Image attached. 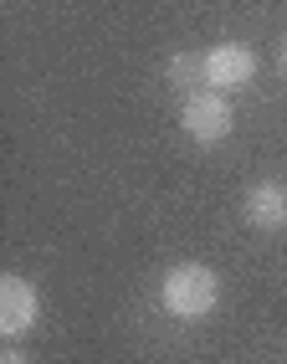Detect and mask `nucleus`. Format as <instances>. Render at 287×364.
I'll list each match as a JSON object with an SVG mask.
<instances>
[{"mask_svg":"<svg viewBox=\"0 0 287 364\" xmlns=\"http://www.w3.org/2000/svg\"><path fill=\"white\" fill-rule=\"evenodd\" d=\"M159 298L175 318H205V313H215V303H221V277L200 262H180V267H170Z\"/></svg>","mask_w":287,"mask_h":364,"instance_id":"f257e3e1","label":"nucleus"},{"mask_svg":"<svg viewBox=\"0 0 287 364\" xmlns=\"http://www.w3.org/2000/svg\"><path fill=\"white\" fill-rule=\"evenodd\" d=\"M180 124H185V134L195 139V144H221L236 129V113H231V103L215 87H195V92H185Z\"/></svg>","mask_w":287,"mask_h":364,"instance_id":"f03ea898","label":"nucleus"},{"mask_svg":"<svg viewBox=\"0 0 287 364\" xmlns=\"http://www.w3.org/2000/svg\"><path fill=\"white\" fill-rule=\"evenodd\" d=\"M200 62H205V87H215V92L247 87V82L256 77V52H251V46H242V41H221V46H210Z\"/></svg>","mask_w":287,"mask_h":364,"instance_id":"7ed1b4c3","label":"nucleus"},{"mask_svg":"<svg viewBox=\"0 0 287 364\" xmlns=\"http://www.w3.org/2000/svg\"><path fill=\"white\" fill-rule=\"evenodd\" d=\"M36 313H41V298L26 277H0V333L6 338H21L36 328Z\"/></svg>","mask_w":287,"mask_h":364,"instance_id":"20e7f679","label":"nucleus"},{"mask_svg":"<svg viewBox=\"0 0 287 364\" xmlns=\"http://www.w3.org/2000/svg\"><path fill=\"white\" fill-rule=\"evenodd\" d=\"M247 221L256 231H282L287 226V190L277 180H261L251 185V196H247Z\"/></svg>","mask_w":287,"mask_h":364,"instance_id":"39448f33","label":"nucleus"},{"mask_svg":"<svg viewBox=\"0 0 287 364\" xmlns=\"http://www.w3.org/2000/svg\"><path fill=\"white\" fill-rule=\"evenodd\" d=\"M170 82L185 87V92H195V87L205 82V62H200V57H185V52L170 57Z\"/></svg>","mask_w":287,"mask_h":364,"instance_id":"423d86ee","label":"nucleus"},{"mask_svg":"<svg viewBox=\"0 0 287 364\" xmlns=\"http://www.w3.org/2000/svg\"><path fill=\"white\" fill-rule=\"evenodd\" d=\"M0 364H26V354H21V349H6V354H0Z\"/></svg>","mask_w":287,"mask_h":364,"instance_id":"0eeeda50","label":"nucleus"},{"mask_svg":"<svg viewBox=\"0 0 287 364\" xmlns=\"http://www.w3.org/2000/svg\"><path fill=\"white\" fill-rule=\"evenodd\" d=\"M282 72H287V41H282Z\"/></svg>","mask_w":287,"mask_h":364,"instance_id":"6e6552de","label":"nucleus"}]
</instances>
